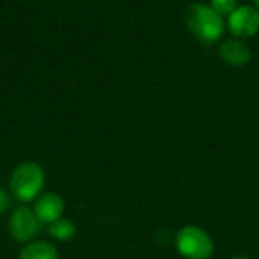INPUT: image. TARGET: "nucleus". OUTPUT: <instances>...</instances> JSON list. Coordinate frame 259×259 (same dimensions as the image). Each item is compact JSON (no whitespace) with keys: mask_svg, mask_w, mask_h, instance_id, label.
Instances as JSON below:
<instances>
[{"mask_svg":"<svg viewBox=\"0 0 259 259\" xmlns=\"http://www.w3.org/2000/svg\"><path fill=\"white\" fill-rule=\"evenodd\" d=\"M17 259H59V250L50 241L33 240L20 249Z\"/></svg>","mask_w":259,"mask_h":259,"instance_id":"obj_8","label":"nucleus"},{"mask_svg":"<svg viewBox=\"0 0 259 259\" xmlns=\"http://www.w3.org/2000/svg\"><path fill=\"white\" fill-rule=\"evenodd\" d=\"M11 205V196L8 191H5L3 188H0V215H3L8 208Z\"/></svg>","mask_w":259,"mask_h":259,"instance_id":"obj_11","label":"nucleus"},{"mask_svg":"<svg viewBox=\"0 0 259 259\" xmlns=\"http://www.w3.org/2000/svg\"><path fill=\"white\" fill-rule=\"evenodd\" d=\"M232 259H249L246 255H237V256H234Z\"/></svg>","mask_w":259,"mask_h":259,"instance_id":"obj_12","label":"nucleus"},{"mask_svg":"<svg viewBox=\"0 0 259 259\" xmlns=\"http://www.w3.org/2000/svg\"><path fill=\"white\" fill-rule=\"evenodd\" d=\"M76 226L71 220L68 219H59L55 223L49 225V234L53 240L61 241V243H67L70 240H73L76 237Z\"/></svg>","mask_w":259,"mask_h":259,"instance_id":"obj_9","label":"nucleus"},{"mask_svg":"<svg viewBox=\"0 0 259 259\" xmlns=\"http://www.w3.org/2000/svg\"><path fill=\"white\" fill-rule=\"evenodd\" d=\"M33 212L41 225H52L62 219L65 211V203L62 197L53 191L41 193L33 202Z\"/></svg>","mask_w":259,"mask_h":259,"instance_id":"obj_6","label":"nucleus"},{"mask_svg":"<svg viewBox=\"0 0 259 259\" xmlns=\"http://www.w3.org/2000/svg\"><path fill=\"white\" fill-rule=\"evenodd\" d=\"M185 24L202 42L212 44L225 33L223 17L205 3H191L185 9Z\"/></svg>","mask_w":259,"mask_h":259,"instance_id":"obj_2","label":"nucleus"},{"mask_svg":"<svg viewBox=\"0 0 259 259\" xmlns=\"http://www.w3.org/2000/svg\"><path fill=\"white\" fill-rule=\"evenodd\" d=\"M211 8L225 18V17H229L238 8V2L237 0H211Z\"/></svg>","mask_w":259,"mask_h":259,"instance_id":"obj_10","label":"nucleus"},{"mask_svg":"<svg viewBox=\"0 0 259 259\" xmlns=\"http://www.w3.org/2000/svg\"><path fill=\"white\" fill-rule=\"evenodd\" d=\"M41 223L38 222L35 212L27 205L15 208L9 217V232L11 237L21 244L33 241L35 235L39 231Z\"/></svg>","mask_w":259,"mask_h":259,"instance_id":"obj_4","label":"nucleus"},{"mask_svg":"<svg viewBox=\"0 0 259 259\" xmlns=\"http://www.w3.org/2000/svg\"><path fill=\"white\" fill-rule=\"evenodd\" d=\"M228 27L234 38L247 39L258 33L259 9L255 6L241 5L228 17Z\"/></svg>","mask_w":259,"mask_h":259,"instance_id":"obj_5","label":"nucleus"},{"mask_svg":"<svg viewBox=\"0 0 259 259\" xmlns=\"http://www.w3.org/2000/svg\"><path fill=\"white\" fill-rule=\"evenodd\" d=\"M219 55L226 64L234 65V67L246 65L252 58L250 47L244 42V39H240V38L225 39L219 46Z\"/></svg>","mask_w":259,"mask_h":259,"instance_id":"obj_7","label":"nucleus"},{"mask_svg":"<svg viewBox=\"0 0 259 259\" xmlns=\"http://www.w3.org/2000/svg\"><path fill=\"white\" fill-rule=\"evenodd\" d=\"M253 3H255V8H258L259 9V0H253Z\"/></svg>","mask_w":259,"mask_h":259,"instance_id":"obj_13","label":"nucleus"},{"mask_svg":"<svg viewBox=\"0 0 259 259\" xmlns=\"http://www.w3.org/2000/svg\"><path fill=\"white\" fill-rule=\"evenodd\" d=\"M178 253L185 259H209L214 255V240L196 225L181 228L175 237Z\"/></svg>","mask_w":259,"mask_h":259,"instance_id":"obj_3","label":"nucleus"},{"mask_svg":"<svg viewBox=\"0 0 259 259\" xmlns=\"http://www.w3.org/2000/svg\"><path fill=\"white\" fill-rule=\"evenodd\" d=\"M46 184L44 168L35 161L20 162L11 173L9 193L20 203H30L42 193Z\"/></svg>","mask_w":259,"mask_h":259,"instance_id":"obj_1","label":"nucleus"}]
</instances>
